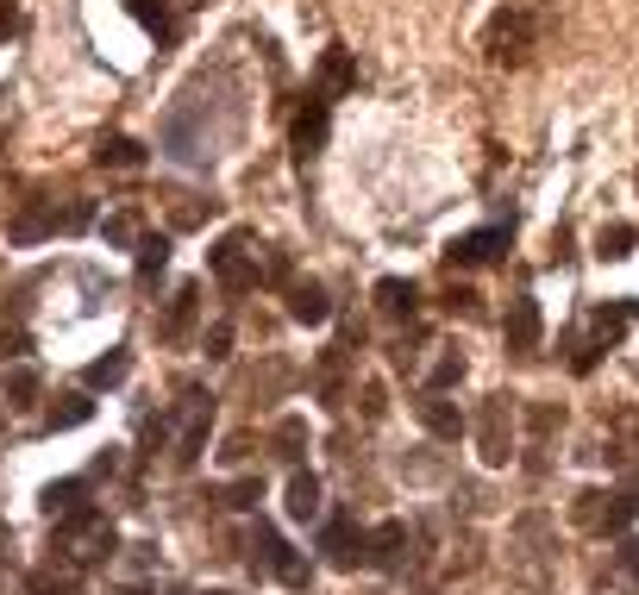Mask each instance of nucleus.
I'll return each mask as SVG.
<instances>
[{
    "label": "nucleus",
    "instance_id": "19",
    "mask_svg": "<svg viewBox=\"0 0 639 595\" xmlns=\"http://www.w3.org/2000/svg\"><path fill=\"white\" fill-rule=\"evenodd\" d=\"M163 257H170V245H163V238H145V245H138V270H163Z\"/></svg>",
    "mask_w": 639,
    "mask_h": 595
},
{
    "label": "nucleus",
    "instance_id": "5",
    "mask_svg": "<svg viewBox=\"0 0 639 595\" xmlns=\"http://www.w3.org/2000/svg\"><path fill=\"white\" fill-rule=\"evenodd\" d=\"M539 332H546L539 307H533V301H514V307H508V351H514V357H533V351H539Z\"/></svg>",
    "mask_w": 639,
    "mask_h": 595
},
{
    "label": "nucleus",
    "instance_id": "25",
    "mask_svg": "<svg viewBox=\"0 0 639 595\" xmlns=\"http://www.w3.org/2000/svg\"><path fill=\"white\" fill-rule=\"evenodd\" d=\"M120 595H138V589H120Z\"/></svg>",
    "mask_w": 639,
    "mask_h": 595
},
{
    "label": "nucleus",
    "instance_id": "3",
    "mask_svg": "<svg viewBox=\"0 0 639 595\" xmlns=\"http://www.w3.org/2000/svg\"><path fill=\"white\" fill-rule=\"evenodd\" d=\"M213 276H220V289H232V295H245L251 282H257V264L245 257V245H239V238H226V245L213 251Z\"/></svg>",
    "mask_w": 639,
    "mask_h": 595
},
{
    "label": "nucleus",
    "instance_id": "16",
    "mask_svg": "<svg viewBox=\"0 0 639 595\" xmlns=\"http://www.w3.org/2000/svg\"><path fill=\"white\" fill-rule=\"evenodd\" d=\"M188 314H195V289H182V295L170 301V320H163V332H170V339H176V332L188 326Z\"/></svg>",
    "mask_w": 639,
    "mask_h": 595
},
{
    "label": "nucleus",
    "instance_id": "23",
    "mask_svg": "<svg viewBox=\"0 0 639 595\" xmlns=\"http://www.w3.org/2000/svg\"><path fill=\"white\" fill-rule=\"evenodd\" d=\"M621 564H627V577H639V539H627V545H621Z\"/></svg>",
    "mask_w": 639,
    "mask_h": 595
},
{
    "label": "nucleus",
    "instance_id": "14",
    "mask_svg": "<svg viewBox=\"0 0 639 595\" xmlns=\"http://www.w3.org/2000/svg\"><path fill=\"white\" fill-rule=\"evenodd\" d=\"M44 508L63 514V520H69V514H82V483H57L51 495H44Z\"/></svg>",
    "mask_w": 639,
    "mask_h": 595
},
{
    "label": "nucleus",
    "instance_id": "22",
    "mask_svg": "<svg viewBox=\"0 0 639 595\" xmlns=\"http://www.w3.org/2000/svg\"><path fill=\"white\" fill-rule=\"evenodd\" d=\"M458 376H464V364H458V357H445V364L433 370V389H452V383H458Z\"/></svg>",
    "mask_w": 639,
    "mask_h": 595
},
{
    "label": "nucleus",
    "instance_id": "24",
    "mask_svg": "<svg viewBox=\"0 0 639 595\" xmlns=\"http://www.w3.org/2000/svg\"><path fill=\"white\" fill-rule=\"evenodd\" d=\"M0 545H7V527H0Z\"/></svg>",
    "mask_w": 639,
    "mask_h": 595
},
{
    "label": "nucleus",
    "instance_id": "18",
    "mask_svg": "<svg viewBox=\"0 0 639 595\" xmlns=\"http://www.w3.org/2000/svg\"><path fill=\"white\" fill-rule=\"evenodd\" d=\"M376 301H383L389 314H401V307H414V289H408V282H383V289H376Z\"/></svg>",
    "mask_w": 639,
    "mask_h": 595
},
{
    "label": "nucleus",
    "instance_id": "13",
    "mask_svg": "<svg viewBox=\"0 0 639 595\" xmlns=\"http://www.w3.org/2000/svg\"><path fill=\"white\" fill-rule=\"evenodd\" d=\"M320 132H326V107H307V113L295 119V145H301V157L320 145Z\"/></svg>",
    "mask_w": 639,
    "mask_h": 595
},
{
    "label": "nucleus",
    "instance_id": "11",
    "mask_svg": "<svg viewBox=\"0 0 639 595\" xmlns=\"http://www.w3.org/2000/svg\"><path fill=\"white\" fill-rule=\"evenodd\" d=\"M289 314H295V320H307V326L326 320V295H320V282H295V289H289Z\"/></svg>",
    "mask_w": 639,
    "mask_h": 595
},
{
    "label": "nucleus",
    "instance_id": "6",
    "mask_svg": "<svg viewBox=\"0 0 639 595\" xmlns=\"http://www.w3.org/2000/svg\"><path fill=\"white\" fill-rule=\"evenodd\" d=\"M502 245H508V232L489 226V232H464L445 257H452V264H489V257H502Z\"/></svg>",
    "mask_w": 639,
    "mask_h": 595
},
{
    "label": "nucleus",
    "instance_id": "21",
    "mask_svg": "<svg viewBox=\"0 0 639 595\" xmlns=\"http://www.w3.org/2000/svg\"><path fill=\"white\" fill-rule=\"evenodd\" d=\"M282 458H301V420H282Z\"/></svg>",
    "mask_w": 639,
    "mask_h": 595
},
{
    "label": "nucleus",
    "instance_id": "15",
    "mask_svg": "<svg viewBox=\"0 0 639 595\" xmlns=\"http://www.w3.org/2000/svg\"><path fill=\"white\" fill-rule=\"evenodd\" d=\"M602 257H627V245H633V226H602Z\"/></svg>",
    "mask_w": 639,
    "mask_h": 595
},
{
    "label": "nucleus",
    "instance_id": "7",
    "mask_svg": "<svg viewBox=\"0 0 639 595\" xmlns=\"http://www.w3.org/2000/svg\"><path fill=\"white\" fill-rule=\"evenodd\" d=\"M483 458L489 464L508 458V401H489L483 408Z\"/></svg>",
    "mask_w": 639,
    "mask_h": 595
},
{
    "label": "nucleus",
    "instance_id": "20",
    "mask_svg": "<svg viewBox=\"0 0 639 595\" xmlns=\"http://www.w3.org/2000/svg\"><path fill=\"white\" fill-rule=\"evenodd\" d=\"M101 163H138V145L132 138H113V145H101Z\"/></svg>",
    "mask_w": 639,
    "mask_h": 595
},
{
    "label": "nucleus",
    "instance_id": "4",
    "mask_svg": "<svg viewBox=\"0 0 639 595\" xmlns=\"http://www.w3.org/2000/svg\"><path fill=\"white\" fill-rule=\"evenodd\" d=\"M577 520H583V527L589 533H602V527H627V520H633V508L639 502H627V495H577Z\"/></svg>",
    "mask_w": 639,
    "mask_h": 595
},
{
    "label": "nucleus",
    "instance_id": "1",
    "mask_svg": "<svg viewBox=\"0 0 639 595\" xmlns=\"http://www.w3.org/2000/svg\"><path fill=\"white\" fill-rule=\"evenodd\" d=\"M113 552V527L94 514H69V558L76 564H101Z\"/></svg>",
    "mask_w": 639,
    "mask_h": 595
},
{
    "label": "nucleus",
    "instance_id": "10",
    "mask_svg": "<svg viewBox=\"0 0 639 595\" xmlns=\"http://www.w3.org/2000/svg\"><path fill=\"white\" fill-rule=\"evenodd\" d=\"M420 420L433 426L439 439H458V433H464V414L452 408V401H439V395H433V401H420Z\"/></svg>",
    "mask_w": 639,
    "mask_h": 595
},
{
    "label": "nucleus",
    "instance_id": "9",
    "mask_svg": "<svg viewBox=\"0 0 639 595\" xmlns=\"http://www.w3.org/2000/svg\"><path fill=\"white\" fill-rule=\"evenodd\" d=\"M289 514L295 520H314L320 514V476H307V470L289 476Z\"/></svg>",
    "mask_w": 639,
    "mask_h": 595
},
{
    "label": "nucleus",
    "instance_id": "2",
    "mask_svg": "<svg viewBox=\"0 0 639 595\" xmlns=\"http://www.w3.org/2000/svg\"><path fill=\"white\" fill-rule=\"evenodd\" d=\"M527 38H533V13H502V19H495V32H489V51L495 57H502V63H520V57H527Z\"/></svg>",
    "mask_w": 639,
    "mask_h": 595
},
{
    "label": "nucleus",
    "instance_id": "12",
    "mask_svg": "<svg viewBox=\"0 0 639 595\" xmlns=\"http://www.w3.org/2000/svg\"><path fill=\"white\" fill-rule=\"evenodd\" d=\"M126 376V351H107V357H94L88 364V389H113Z\"/></svg>",
    "mask_w": 639,
    "mask_h": 595
},
{
    "label": "nucleus",
    "instance_id": "17",
    "mask_svg": "<svg viewBox=\"0 0 639 595\" xmlns=\"http://www.w3.org/2000/svg\"><path fill=\"white\" fill-rule=\"evenodd\" d=\"M7 395H13V408H26V401L38 395V376H32V370H13V376H7Z\"/></svg>",
    "mask_w": 639,
    "mask_h": 595
},
{
    "label": "nucleus",
    "instance_id": "8",
    "mask_svg": "<svg viewBox=\"0 0 639 595\" xmlns=\"http://www.w3.org/2000/svg\"><path fill=\"white\" fill-rule=\"evenodd\" d=\"M408 545V527H376L370 539H364V564H376V570H389L395 564V552Z\"/></svg>",
    "mask_w": 639,
    "mask_h": 595
}]
</instances>
